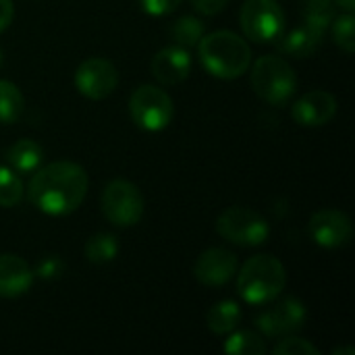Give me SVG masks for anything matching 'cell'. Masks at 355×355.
<instances>
[{"mask_svg":"<svg viewBox=\"0 0 355 355\" xmlns=\"http://www.w3.org/2000/svg\"><path fill=\"white\" fill-rule=\"evenodd\" d=\"M87 173L69 160L50 162L33 171L27 185L29 202L50 216H64L75 212L87 193Z\"/></svg>","mask_w":355,"mask_h":355,"instance_id":"1","label":"cell"},{"mask_svg":"<svg viewBox=\"0 0 355 355\" xmlns=\"http://www.w3.org/2000/svg\"><path fill=\"white\" fill-rule=\"evenodd\" d=\"M198 56L202 67L216 79H237L252 64L250 44L229 29L204 33L198 44Z\"/></svg>","mask_w":355,"mask_h":355,"instance_id":"2","label":"cell"},{"mask_svg":"<svg viewBox=\"0 0 355 355\" xmlns=\"http://www.w3.org/2000/svg\"><path fill=\"white\" fill-rule=\"evenodd\" d=\"M287 285V272L279 258L260 254L250 258L237 275V291L250 306H266L275 302Z\"/></svg>","mask_w":355,"mask_h":355,"instance_id":"3","label":"cell"},{"mask_svg":"<svg viewBox=\"0 0 355 355\" xmlns=\"http://www.w3.org/2000/svg\"><path fill=\"white\" fill-rule=\"evenodd\" d=\"M252 87L264 102L285 106L297 92V75L285 58L266 54L252 67Z\"/></svg>","mask_w":355,"mask_h":355,"instance_id":"4","label":"cell"},{"mask_svg":"<svg viewBox=\"0 0 355 355\" xmlns=\"http://www.w3.org/2000/svg\"><path fill=\"white\" fill-rule=\"evenodd\" d=\"M216 231L223 239L241 248H258L270 237L268 220L256 210L243 206L227 208L216 220Z\"/></svg>","mask_w":355,"mask_h":355,"instance_id":"5","label":"cell"},{"mask_svg":"<svg viewBox=\"0 0 355 355\" xmlns=\"http://www.w3.org/2000/svg\"><path fill=\"white\" fill-rule=\"evenodd\" d=\"M243 35L256 44H270L285 31V10L279 0H245L239 12Z\"/></svg>","mask_w":355,"mask_h":355,"instance_id":"6","label":"cell"},{"mask_svg":"<svg viewBox=\"0 0 355 355\" xmlns=\"http://www.w3.org/2000/svg\"><path fill=\"white\" fill-rule=\"evenodd\" d=\"M129 112L137 127L146 131H162L173 123V98L156 85H139L129 100Z\"/></svg>","mask_w":355,"mask_h":355,"instance_id":"7","label":"cell"},{"mask_svg":"<svg viewBox=\"0 0 355 355\" xmlns=\"http://www.w3.org/2000/svg\"><path fill=\"white\" fill-rule=\"evenodd\" d=\"M102 212L114 227H135L144 216V196L131 181L114 179L102 191Z\"/></svg>","mask_w":355,"mask_h":355,"instance_id":"8","label":"cell"},{"mask_svg":"<svg viewBox=\"0 0 355 355\" xmlns=\"http://www.w3.org/2000/svg\"><path fill=\"white\" fill-rule=\"evenodd\" d=\"M75 87L87 100H104L108 98L119 83V73L114 64L106 58L94 56L83 60L75 71Z\"/></svg>","mask_w":355,"mask_h":355,"instance_id":"9","label":"cell"},{"mask_svg":"<svg viewBox=\"0 0 355 355\" xmlns=\"http://www.w3.org/2000/svg\"><path fill=\"white\" fill-rule=\"evenodd\" d=\"M310 237L316 245L327 250H337L347 245L354 239V225L352 218L341 210H318L312 214L308 225Z\"/></svg>","mask_w":355,"mask_h":355,"instance_id":"10","label":"cell"},{"mask_svg":"<svg viewBox=\"0 0 355 355\" xmlns=\"http://www.w3.org/2000/svg\"><path fill=\"white\" fill-rule=\"evenodd\" d=\"M308 320V310L297 297H287L277 306L262 312L256 320L264 337H285L304 329Z\"/></svg>","mask_w":355,"mask_h":355,"instance_id":"11","label":"cell"},{"mask_svg":"<svg viewBox=\"0 0 355 355\" xmlns=\"http://www.w3.org/2000/svg\"><path fill=\"white\" fill-rule=\"evenodd\" d=\"M239 268V260L233 252L223 248H212L200 254L193 266V275L198 283L206 287H223L227 285Z\"/></svg>","mask_w":355,"mask_h":355,"instance_id":"12","label":"cell"},{"mask_svg":"<svg viewBox=\"0 0 355 355\" xmlns=\"http://www.w3.org/2000/svg\"><path fill=\"white\" fill-rule=\"evenodd\" d=\"M335 114H337V98L324 89L308 92L291 108L293 121L302 127H322L331 123Z\"/></svg>","mask_w":355,"mask_h":355,"instance_id":"13","label":"cell"},{"mask_svg":"<svg viewBox=\"0 0 355 355\" xmlns=\"http://www.w3.org/2000/svg\"><path fill=\"white\" fill-rule=\"evenodd\" d=\"M191 71V56L189 50L181 46H168L162 48L152 58V75L162 85H177L189 77Z\"/></svg>","mask_w":355,"mask_h":355,"instance_id":"14","label":"cell"},{"mask_svg":"<svg viewBox=\"0 0 355 355\" xmlns=\"http://www.w3.org/2000/svg\"><path fill=\"white\" fill-rule=\"evenodd\" d=\"M33 277L31 266L23 258L15 254H0V297L25 295L33 285Z\"/></svg>","mask_w":355,"mask_h":355,"instance_id":"15","label":"cell"},{"mask_svg":"<svg viewBox=\"0 0 355 355\" xmlns=\"http://www.w3.org/2000/svg\"><path fill=\"white\" fill-rule=\"evenodd\" d=\"M324 42V33L308 27L306 23H302L300 27H293L291 31H283L275 44L279 48L281 54L293 56V58H308L312 54L318 52V48Z\"/></svg>","mask_w":355,"mask_h":355,"instance_id":"16","label":"cell"},{"mask_svg":"<svg viewBox=\"0 0 355 355\" xmlns=\"http://www.w3.org/2000/svg\"><path fill=\"white\" fill-rule=\"evenodd\" d=\"M4 158H6V164L15 173L25 175V173H33L35 168H40V164L44 160V150L33 139H19L6 150Z\"/></svg>","mask_w":355,"mask_h":355,"instance_id":"17","label":"cell"},{"mask_svg":"<svg viewBox=\"0 0 355 355\" xmlns=\"http://www.w3.org/2000/svg\"><path fill=\"white\" fill-rule=\"evenodd\" d=\"M239 320H241V308L233 300H225V302L214 304L206 314V327L218 337L233 333L237 329Z\"/></svg>","mask_w":355,"mask_h":355,"instance_id":"18","label":"cell"},{"mask_svg":"<svg viewBox=\"0 0 355 355\" xmlns=\"http://www.w3.org/2000/svg\"><path fill=\"white\" fill-rule=\"evenodd\" d=\"M302 17L308 27H312L320 33H327L333 19L337 17V4H335V0H304Z\"/></svg>","mask_w":355,"mask_h":355,"instance_id":"19","label":"cell"},{"mask_svg":"<svg viewBox=\"0 0 355 355\" xmlns=\"http://www.w3.org/2000/svg\"><path fill=\"white\" fill-rule=\"evenodd\" d=\"M25 108V98L21 89L6 79H0V123L12 125L21 119Z\"/></svg>","mask_w":355,"mask_h":355,"instance_id":"20","label":"cell"},{"mask_svg":"<svg viewBox=\"0 0 355 355\" xmlns=\"http://www.w3.org/2000/svg\"><path fill=\"white\" fill-rule=\"evenodd\" d=\"M223 349L229 355H262L268 352L266 341L254 331L229 333V339L223 343Z\"/></svg>","mask_w":355,"mask_h":355,"instance_id":"21","label":"cell"},{"mask_svg":"<svg viewBox=\"0 0 355 355\" xmlns=\"http://www.w3.org/2000/svg\"><path fill=\"white\" fill-rule=\"evenodd\" d=\"M206 29L204 23L198 17H181L179 21H175V25L171 27V37L175 40L177 46L191 50L200 44V40L204 37Z\"/></svg>","mask_w":355,"mask_h":355,"instance_id":"22","label":"cell"},{"mask_svg":"<svg viewBox=\"0 0 355 355\" xmlns=\"http://www.w3.org/2000/svg\"><path fill=\"white\" fill-rule=\"evenodd\" d=\"M83 254L94 264H108L119 254V241L110 233H98L92 239H87V243L83 248Z\"/></svg>","mask_w":355,"mask_h":355,"instance_id":"23","label":"cell"},{"mask_svg":"<svg viewBox=\"0 0 355 355\" xmlns=\"http://www.w3.org/2000/svg\"><path fill=\"white\" fill-rule=\"evenodd\" d=\"M25 187L10 166H0V208H15L23 200Z\"/></svg>","mask_w":355,"mask_h":355,"instance_id":"24","label":"cell"},{"mask_svg":"<svg viewBox=\"0 0 355 355\" xmlns=\"http://www.w3.org/2000/svg\"><path fill=\"white\" fill-rule=\"evenodd\" d=\"M331 35L333 42L347 54H352L355 50V17L354 12H343L339 17L333 19L331 23Z\"/></svg>","mask_w":355,"mask_h":355,"instance_id":"25","label":"cell"},{"mask_svg":"<svg viewBox=\"0 0 355 355\" xmlns=\"http://www.w3.org/2000/svg\"><path fill=\"white\" fill-rule=\"evenodd\" d=\"M272 352L277 355H318V347L312 345L310 341L302 339V337H293V335H285L281 337V341L272 347Z\"/></svg>","mask_w":355,"mask_h":355,"instance_id":"26","label":"cell"},{"mask_svg":"<svg viewBox=\"0 0 355 355\" xmlns=\"http://www.w3.org/2000/svg\"><path fill=\"white\" fill-rule=\"evenodd\" d=\"M137 2L148 15L164 17V15H171L173 10H177L183 0H137Z\"/></svg>","mask_w":355,"mask_h":355,"instance_id":"27","label":"cell"},{"mask_svg":"<svg viewBox=\"0 0 355 355\" xmlns=\"http://www.w3.org/2000/svg\"><path fill=\"white\" fill-rule=\"evenodd\" d=\"M62 270H64V266H62L60 258L48 256V258H44V260L37 264V268L33 270V275H37L40 279H56V277H60Z\"/></svg>","mask_w":355,"mask_h":355,"instance_id":"28","label":"cell"},{"mask_svg":"<svg viewBox=\"0 0 355 355\" xmlns=\"http://www.w3.org/2000/svg\"><path fill=\"white\" fill-rule=\"evenodd\" d=\"M189 2L200 15H206V17H214L223 12L229 4V0H189Z\"/></svg>","mask_w":355,"mask_h":355,"instance_id":"29","label":"cell"},{"mask_svg":"<svg viewBox=\"0 0 355 355\" xmlns=\"http://www.w3.org/2000/svg\"><path fill=\"white\" fill-rule=\"evenodd\" d=\"M12 17H15L12 0H0V33L12 23Z\"/></svg>","mask_w":355,"mask_h":355,"instance_id":"30","label":"cell"},{"mask_svg":"<svg viewBox=\"0 0 355 355\" xmlns=\"http://www.w3.org/2000/svg\"><path fill=\"white\" fill-rule=\"evenodd\" d=\"M335 4L343 10V12H354L355 0H335Z\"/></svg>","mask_w":355,"mask_h":355,"instance_id":"31","label":"cell"},{"mask_svg":"<svg viewBox=\"0 0 355 355\" xmlns=\"http://www.w3.org/2000/svg\"><path fill=\"white\" fill-rule=\"evenodd\" d=\"M333 355H355L354 347H339V349H335Z\"/></svg>","mask_w":355,"mask_h":355,"instance_id":"32","label":"cell"},{"mask_svg":"<svg viewBox=\"0 0 355 355\" xmlns=\"http://www.w3.org/2000/svg\"><path fill=\"white\" fill-rule=\"evenodd\" d=\"M0 67H2V50H0Z\"/></svg>","mask_w":355,"mask_h":355,"instance_id":"33","label":"cell"}]
</instances>
